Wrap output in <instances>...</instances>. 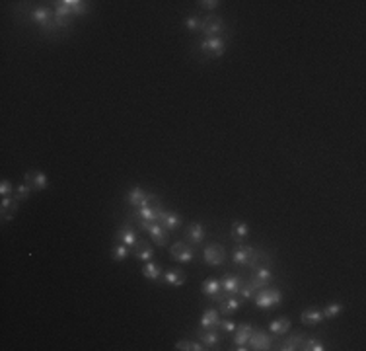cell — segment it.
<instances>
[{
    "label": "cell",
    "mask_w": 366,
    "mask_h": 351,
    "mask_svg": "<svg viewBox=\"0 0 366 351\" xmlns=\"http://www.w3.org/2000/svg\"><path fill=\"white\" fill-rule=\"evenodd\" d=\"M10 193H12V184L8 180H2V182H0V195H2V197H8Z\"/></svg>",
    "instance_id": "cell-41"
},
{
    "label": "cell",
    "mask_w": 366,
    "mask_h": 351,
    "mask_svg": "<svg viewBox=\"0 0 366 351\" xmlns=\"http://www.w3.org/2000/svg\"><path fill=\"white\" fill-rule=\"evenodd\" d=\"M269 330L273 332V334H277V336H283V334H287L290 330V320L288 318H277V320L271 322Z\"/></svg>",
    "instance_id": "cell-30"
},
{
    "label": "cell",
    "mask_w": 366,
    "mask_h": 351,
    "mask_svg": "<svg viewBox=\"0 0 366 351\" xmlns=\"http://www.w3.org/2000/svg\"><path fill=\"white\" fill-rule=\"evenodd\" d=\"M201 31L207 37H220V33L224 31V22L214 14H208L207 18L201 20Z\"/></svg>",
    "instance_id": "cell-6"
},
{
    "label": "cell",
    "mask_w": 366,
    "mask_h": 351,
    "mask_svg": "<svg viewBox=\"0 0 366 351\" xmlns=\"http://www.w3.org/2000/svg\"><path fill=\"white\" fill-rule=\"evenodd\" d=\"M203 260L208 263V265H222V263L226 262V250H224V246L222 244H208L207 248H205V252H203Z\"/></svg>",
    "instance_id": "cell-5"
},
{
    "label": "cell",
    "mask_w": 366,
    "mask_h": 351,
    "mask_svg": "<svg viewBox=\"0 0 366 351\" xmlns=\"http://www.w3.org/2000/svg\"><path fill=\"white\" fill-rule=\"evenodd\" d=\"M31 193V187L28 184H20L18 187H16V193H14V197L16 199H20V201H24V199H28Z\"/></svg>",
    "instance_id": "cell-36"
},
{
    "label": "cell",
    "mask_w": 366,
    "mask_h": 351,
    "mask_svg": "<svg viewBox=\"0 0 366 351\" xmlns=\"http://www.w3.org/2000/svg\"><path fill=\"white\" fill-rule=\"evenodd\" d=\"M176 349H179V351H203V349H207L201 341H189V340H179L178 343H176Z\"/></svg>",
    "instance_id": "cell-32"
},
{
    "label": "cell",
    "mask_w": 366,
    "mask_h": 351,
    "mask_svg": "<svg viewBox=\"0 0 366 351\" xmlns=\"http://www.w3.org/2000/svg\"><path fill=\"white\" fill-rule=\"evenodd\" d=\"M271 345H273V340H271V336H269L267 332H263V330H253L251 332L249 341H248L249 349L267 351V349H271Z\"/></svg>",
    "instance_id": "cell-8"
},
{
    "label": "cell",
    "mask_w": 366,
    "mask_h": 351,
    "mask_svg": "<svg viewBox=\"0 0 366 351\" xmlns=\"http://www.w3.org/2000/svg\"><path fill=\"white\" fill-rule=\"evenodd\" d=\"M248 265L251 267V269H265V267H271V256L265 254V252H257V250H253Z\"/></svg>",
    "instance_id": "cell-17"
},
{
    "label": "cell",
    "mask_w": 366,
    "mask_h": 351,
    "mask_svg": "<svg viewBox=\"0 0 366 351\" xmlns=\"http://www.w3.org/2000/svg\"><path fill=\"white\" fill-rule=\"evenodd\" d=\"M251 254H253V248L251 246H238L236 250L232 252V262L236 263V265H248L249 258H251Z\"/></svg>",
    "instance_id": "cell-19"
},
{
    "label": "cell",
    "mask_w": 366,
    "mask_h": 351,
    "mask_svg": "<svg viewBox=\"0 0 366 351\" xmlns=\"http://www.w3.org/2000/svg\"><path fill=\"white\" fill-rule=\"evenodd\" d=\"M249 234V226L248 223H242V221H236V223L232 224V236L236 238L238 242H242L246 236Z\"/></svg>",
    "instance_id": "cell-31"
},
{
    "label": "cell",
    "mask_w": 366,
    "mask_h": 351,
    "mask_svg": "<svg viewBox=\"0 0 366 351\" xmlns=\"http://www.w3.org/2000/svg\"><path fill=\"white\" fill-rule=\"evenodd\" d=\"M169 254H171V260H176V262H181V263H189L193 258H195V252H193V248L185 242H176L171 248H169Z\"/></svg>",
    "instance_id": "cell-10"
},
{
    "label": "cell",
    "mask_w": 366,
    "mask_h": 351,
    "mask_svg": "<svg viewBox=\"0 0 366 351\" xmlns=\"http://www.w3.org/2000/svg\"><path fill=\"white\" fill-rule=\"evenodd\" d=\"M162 267H160V263H154L152 260L150 262H146V265L142 267V275L146 277V279H150V281H158L160 277H162Z\"/></svg>",
    "instance_id": "cell-28"
},
{
    "label": "cell",
    "mask_w": 366,
    "mask_h": 351,
    "mask_svg": "<svg viewBox=\"0 0 366 351\" xmlns=\"http://www.w3.org/2000/svg\"><path fill=\"white\" fill-rule=\"evenodd\" d=\"M164 281H166V285H169V287H181V285L185 283V275L181 271H178V269H171V271H168L164 275Z\"/></svg>",
    "instance_id": "cell-29"
},
{
    "label": "cell",
    "mask_w": 366,
    "mask_h": 351,
    "mask_svg": "<svg viewBox=\"0 0 366 351\" xmlns=\"http://www.w3.org/2000/svg\"><path fill=\"white\" fill-rule=\"evenodd\" d=\"M197 336L205 347H214V345L218 343L217 328H201V330L197 332Z\"/></svg>",
    "instance_id": "cell-20"
},
{
    "label": "cell",
    "mask_w": 366,
    "mask_h": 351,
    "mask_svg": "<svg viewBox=\"0 0 366 351\" xmlns=\"http://www.w3.org/2000/svg\"><path fill=\"white\" fill-rule=\"evenodd\" d=\"M220 285H222V291L228 292V295H236L242 289V279L234 275V273H226L222 279H220Z\"/></svg>",
    "instance_id": "cell-14"
},
{
    "label": "cell",
    "mask_w": 366,
    "mask_h": 351,
    "mask_svg": "<svg viewBox=\"0 0 366 351\" xmlns=\"http://www.w3.org/2000/svg\"><path fill=\"white\" fill-rule=\"evenodd\" d=\"M88 12V4L82 2V0H64V2H59L57 4V10H55V24L57 28H64L69 24L70 16H82Z\"/></svg>",
    "instance_id": "cell-1"
},
{
    "label": "cell",
    "mask_w": 366,
    "mask_h": 351,
    "mask_svg": "<svg viewBox=\"0 0 366 351\" xmlns=\"http://www.w3.org/2000/svg\"><path fill=\"white\" fill-rule=\"evenodd\" d=\"M199 8H205V10H217L218 4L220 2H217V0H201V2H197Z\"/></svg>",
    "instance_id": "cell-40"
},
{
    "label": "cell",
    "mask_w": 366,
    "mask_h": 351,
    "mask_svg": "<svg viewBox=\"0 0 366 351\" xmlns=\"http://www.w3.org/2000/svg\"><path fill=\"white\" fill-rule=\"evenodd\" d=\"M201 49L207 53L208 57H222L224 55V49H226V43L222 37H205L201 41Z\"/></svg>",
    "instance_id": "cell-7"
},
{
    "label": "cell",
    "mask_w": 366,
    "mask_h": 351,
    "mask_svg": "<svg viewBox=\"0 0 366 351\" xmlns=\"http://www.w3.org/2000/svg\"><path fill=\"white\" fill-rule=\"evenodd\" d=\"M164 209H162V201L158 195H150L146 199V205H142L139 209V219L142 221H150V223H158V217Z\"/></svg>",
    "instance_id": "cell-3"
},
{
    "label": "cell",
    "mask_w": 366,
    "mask_h": 351,
    "mask_svg": "<svg viewBox=\"0 0 366 351\" xmlns=\"http://www.w3.org/2000/svg\"><path fill=\"white\" fill-rule=\"evenodd\" d=\"M300 320L304 326H317V324L324 322V312L317 310V308H306L300 314Z\"/></svg>",
    "instance_id": "cell-18"
},
{
    "label": "cell",
    "mask_w": 366,
    "mask_h": 351,
    "mask_svg": "<svg viewBox=\"0 0 366 351\" xmlns=\"http://www.w3.org/2000/svg\"><path fill=\"white\" fill-rule=\"evenodd\" d=\"M300 349H306V351H324V349H326V345H324V343H321L319 340H316V338H306Z\"/></svg>",
    "instance_id": "cell-33"
},
{
    "label": "cell",
    "mask_w": 366,
    "mask_h": 351,
    "mask_svg": "<svg viewBox=\"0 0 366 351\" xmlns=\"http://www.w3.org/2000/svg\"><path fill=\"white\" fill-rule=\"evenodd\" d=\"M146 199H148V193H144L140 187H133L129 191V195H127L129 205L131 207H137V209H140L142 205H146Z\"/></svg>",
    "instance_id": "cell-23"
},
{
    "label": "cell",
    "mask_w": 366,
    "mask_h": 351,
    "mask_svg": "<svg viewBox=\"0 0 366 351\" xmlns=\"http://www.w3.org/2000/svg\"><path fill=\"white\" fill-rule=\"evenodd\" d=\"M214 301L220 304V314H224V316H230V314H234V312L240 308V302L234 295H228V292H218L217 297H214Z\"/></svg>",
    "instance_id": "cell-9"
},
{
    "label": "cell",
    "mask_w": 366,
    "mask_h": 351,
    "mask_svg": "<svg viewBox=\"0 0 366 351\" xmlns=\"http://www.w3.org/2000/svg\"><path fill=\"white\" fill-rule=\"evenodd\" d=\"M201 20H203V18H197V16H189V18L185 20V26H187V29H191V31H197V29H201Z\"/></svg>",
    "instance_id": "cell-38"
},
{
    "label": "cell",
    "mask_w": 366,
    "mask_h": 351,
    "mask_svg": "<svg viewBox=\"0 0 366 351\" xmlns=\"http://www.w3.org/2000/svg\"><path fill=\"white\" fill-rule=\"evenodd\" d=\"M18 205H20V199H16L14 195H8V197H2V203H0V209H2V221H12L14 215L18 211Z\"/></svg>",
    "instance_id": "cell-13"
},
{
    "label": "cell",
    "mask_w": 366,
    "mask_h": 351,
    "mask_svg": "<svg viewBox=\"0 0 366 351\" xmlns=\"http://www.w3.org/2000/svg\"><path fill=\"white\" fill-rule=\"evenodd\" d=\"M253 299H255V304H257L259 308L269 310V308L278 306V304L283 302V292L278 291V289H267V287H263V289H259V291L253 295Z\"/></svg>",
    "instance_id": "cell-2"
},
{
    "label": "cell",
    "mask_w": 366,
    "mask_h": 351,
    "mask_svg": "<svg viewBox=\"0 0 366 351\" xmlns=\"http://www.w3.org/2000/svg\"><path fill=\"white\" fill-rule=\"evenodd\" d=\"M133 254L137 256V260H142V262H150L152 256H154V250L150 246L148 240H137L135 246H133Z\"/></svg>",
    "instance_id": "cell-15"
},
{
    "label": "cell",
    "mask_w": 366,
    "mask_h": 351,
    "mask_svg": "<svg viewBox=\"0 0 366 351\" xmlns=\"http://www.w3.org/2000/svg\"><path fill=\"white\" fill-rule=\"evenodd\" d=\"M26 184L31 187V191H43L47 187V176L39 170H28L26 172Z\"/></svg>",
    "instance_id": "cell-12"
},
{
    "label": "cell",
    "mask_w": 366,
    "mask_h": 351,
    "mask_svg": "<svg viewBox=\"0 0 366 351\" xmlns=\"http://www.w3.org/2000/svg\"><path fill=\"white\" fill-rule=\"evenodd\" d=\"M111 254H113V260H115V262H123V260L129 256V246L119 244V246H115V248L111 250Z\"/></svg>",
    "instance_id": "cell-35"
},
{
    "label": "cell",
    "mask_w": 366,
    "mask_h": 351,
    "mask_svg": "<svg viewBox=\"0 0 366 351\" xmlns=\"http://www.w3.org/2000/svg\"><path fill=\"white\" fill-rule=\"evenodd\" d=\"M220 312L214 308H207L201 316V328H218V322H220Z\"/></svg>",
    "instance_id": "cell-25"
},
{
    "label": "cell",
    "mask_w": 366,
    "mask_h": 351,
    "mask_svg": "<svg viewBox=\"0 0 366 351\" xmlns=\"http://www.w3.org/2000/svg\"><path fill=\"white\" fill-rule=\"evenodd\" d=\"M304 340H306V336H304L302 332H296V334H292V336L287 338L285 341H281V343H278V349L281 351H296L302 347Z\"/></svg>",
    "instance_id": "cell-16"
},
{
    "label": "cell",
    "mask_w": 366,
    "mask_h": 351,
    "mask_svg": "<svg viewBox=\"0 0 366 351\" xmlns=\"http://www.w3.org/2000/svg\"><path fill=\"white\" fill-rule=\"evenodd\" d=\"M117 238L121 240V244H125V246H129V248H133L135 246V242H137V232L133 230V226H123L121 230H117Z\"/></svg>",
    "instance_id": "cell-27"
},
{
    "label": "cell",
    "mask_w": 366,
    "mask_h": 351,
    "mask_svg": "<svg viewBox=\"0 0 366 351\" xmlns=\"http://www.w3.org/2000/svg\"><path fill=\"white\" fill-rule=\"evenodd\" d=\"M321 312H324V318H335V316H339V314L343 312V304H339V302L327 304Z\"/></svg>",
    "instance_id": "cell-34"
},
{
    "label": "cell",
    "mask_w": 366,
    "mask_h": 351,
    "mask_svg": "<svg viewBox=\"0 0 366 351\" xmlns=\"http://www.w3.org/2000/svg\"><path fill=\"white\" fill-rule=\"evenodd\" d=\"M253 277H257L263 285H269V281L273 279V273H271L269 267H265V269H255V275H253Z\"/></svg>",
    "instance_id": "cell-37"
},
{
    "label": "cell",
    "mask_w": 366,
    "mask_h": 351,
    "mask_svg": "<svg viewBox=\"0 0 366 351\" xmlns=\"http://www.w3.org/2000/svg\"><path fill=\"white\" fill-rule=\"evenodd\" d=\"M251 332H253V326H251V324H240V326H236V330H234V343L238 345L240 351L249 349L248 341H249Z\"/></svg>",
    "instance_id": "cell-11"
},
{
    "label": "cell",
    "mask_w": 366,
    "mask_h": 351,
    "mask_svg": "<svg viewBox=\"0 0 366 351\" xmlns=\"http://www.w3.org/2000/svg\"><path fill=\"white\" fill-rule=\"evenodd\" d=\"M187 240L191 244H201L205 240V226L201 223H193L187 226Z\"/></svg>",
    "instance_id": "cell-22"
},
{
    "label": "cell",
    "mask_w": 366,
    "mask_h": 351,
    "mask_svg": "<svg viewBox=\"0 0 366 351\" xmlns=\"http://www.w3.org/2000/svg\"><path fill=\"white\" fill-rule=\"evenodd\" d=\"M139 226L140 228H144L146 232L150 234V238H152V242L156 244V246H166L168 244V230L158 223H150V221H142L139 219Z\"/></svg>",
    "instance_id": "cell-4"
},
{
    "label": "cell",
    "mask_w": 366,
    "mask_h": 351,
    "mask_svg": "<svg viewBox=\"0 0 366 351\" xmlns=\"http://www.w3.org/2000/svg\"><path fill=\"white\" fill-rule=\"evenodd\" d=\"M201 291H203V295H207V297H210V299H214L218 292L222 291V285H220V281L214 279V277H208L207 281H203V285H201Z\"/></svg>",
    "instance_id": "cell-26"
},
{
    "label": "cell",
    "mask_w": 366,
    "mask_h": 351,
    "mask_svg": "<svg viewBox=\"0 0 366 351\" xmlns=\"http://www.w3.org/2000/svg\"><path fill=\"white\" fill-rule=\"evenodd\" d=\"M263 287H265V285L259 281L257 277H251L248 283H242V289H240V292H242V297H244V299H248L249 301V299H253V295H255L259 289H263Z\"/></svg>",
    "instance_id": "cell-21"
},
{
    "label": "cell",
    "mask_w": 366,
    "mask_h": 351,
    "mask_svg": "<svg viewBox=\"0 0 366 351\" xmlns=\"http://www.w3.org/2000/svg\"><path fill=\"white\" fill-rule=\"evenodd\" d=\"M218 330L228 332V334H230V332L236 330V324H234L232 320H220V322H218Z\"/></svg>",
    "instance_id": "cell-39"
},
{
    "label": "cell",
    "mask_w": 366,
    "mask_h": 351,
    "mask_svg": "<svg viewBox=\"0 0 366 351\" xmlns=\"http://www.w3.org/2000/svg\"><path fill=\"white\" fill-rule=\"evenodd\" d=\"M158 224H162L166 230H174L179 226V217L171 211H162L158 217Z\"/></svg>",
    "instance_id": "cell-24"
}]
</instances>
